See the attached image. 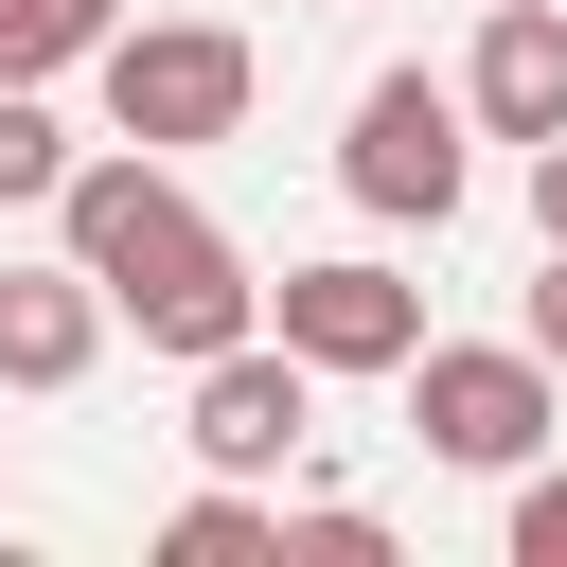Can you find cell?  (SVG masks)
<instances>
[{
	"instance_id": "obj_14",
	"label": "cell",
	"mask_w": 567,
	"mask_h": 567,
	"mask_svg": "<svg viewBox=\"0 0 567 567\" xmlns=\"http://www.w3.org/2000/svg\"><path fill=\"white\" fill-rule=\"evenodd\" d=\"M514 159H532V230L567 248V124H549V142H514Z\"/></svg>"
},
{
	"instance_id": "obj_9",
	"label": "cell",
	"mask_w": 567,
	"mask_h": 567,
	"mask_svg": "<svg viewBox=\"0 0 567 567\" xmlns=\"http://www.w3.org/2000/svg\"><path fill=\"white\" fill-rule=\"evenodd\" d=\"M159 567H284V514H266L248 478H195V496L159 514Z\"/></svg>"
},
{
	"instance_id": "obj_4",
	"label": "cell",
	"mask_w": 567,
	"mask_h": 567,
	"mask_svg": "<svg viewBox=\"0 0 567 567\" xmlns=\"http://www.w3.org/2000/svg\"><path fill=\"white\" fill-rule=\"evenodd\" d=\"M461 89H425V71H372L354 89V124H337V195L372 213V230H443L461 213Z\"/></svg>"
},
{
	"instance_id": "obj_17",
	"label": "cell",
	"mask_w": 567,
	"mask_h": 567,
	"mask_svg": "<svg viewBox=\"0 0 567 567\" xmlns=\"http://www.w3.org/2000/svg\"><path fill=\"white\" fill-rule=\"evenodd\" d=\"M337 18H372V0H337Z\"/></svg>"
},
{
	"instance_id": "obj_1",
	"label": "cell",
	"mask_w": 567,
	"mask_h": 567,
	"mask_svg": "<svg viewBox=\"0 0 567 567\" xmlns=\"http://www.w3.org/2000/svg\"><path fill=\"white\" fill-rule=\"evenodd\" d=\"M53 248H71V266L106 284V319H124L142 354H177V372H195V354H230V337L266 319L248 248H230V230L177 195V159H159V142L71 159V177H53Z\"/></svg>"
},
{
	"instance_id": "obj_7",
	"label": "cell",
	"mask_w": 567,
	"mask_h": 567,
	"mask_svg": "<svg viewBox=\"0 0 567 567\" xmlns=\"http://www.w3.org/2000/svg\"><path fill=\"white\" fill-rule=\"evenodd\" d=\"M461 124H478V142H549V124H567V0H496V18H478Z\"/></svg>"
},
{
	"instance_id": "obj_12",
	"label": "cell",
	"mask_w": 567,
	"mask_h": 567,
	"mask_svg": "<svg viewBox=\"0 0 567 567\" xmlns=\"http://www.w3.org/2000/svg\"><path fill=\"white\" fill-rule=\"evenodd\" d=\"M71 53H89V35H71V18H53V0H0V89H53V71H71Z\"/></svg>"
},
{
	"instance_id": "obj_6",
	"label": "cell",
	"mask_w": 567,
	"mask_h": 567,
	"mask_svg": "<svg viewBox=\"0 0 567 567\" xmlns=\"http://www.w3.org/2000/svg\"><path fill=\"white\" fill-rule=\"evenodd\" d=\"M301 425H319V372H301L266 319H248L230 354H195V408H177V443H195L213 478H284V461H301Z\"/></svg>"
},
{
	"instance_id": "obj_16",
	"label": "cell",
	"mask_w": 567,
	"mask_h": 567,
	"mask_svg": "<svg viewBox=\"0 0 567 567\" xmlns=\"http://www.w3.org/2000/svg\"><path fill=\"white\" fill-rule=\"evenodd\" d=\"M53 18H71V35H106V18H124V0H53Z\"/></svg>"
},
{
	"instance_id": "obj_11",
	"label": "cell",
	"mask_w": 567,
	"mask_h": 567,
	"mask_svg": "<svg viewBox=\"0 0 567 567\" xmlns=\"http://www.w3.org/2000/svg\"><path fill=\"white\" fill-rule=\"evenodd\" d=\"M284 567H390V532L354 496H319V514H284Z\"/></svg>"
},
{
	"instance_id": "obj_2",
	"label": "cell",
	"mask_w": 567,
	"mask_h": 567,
	"mask_svg": "<svg viewBox=\"0 0 567 567\" xmlns=\"http://www.w3.org/2000/svg\"><path fill=\"white\" fill-rule=\"evenodd\" d=\"M549 425H567V372H549L532 337H425V354H408V443H425V461L514 478V461H549Z\"/></svg>"
},
{
	"instance_id": "obj_15",
	"label": "cell",
	"mask_w": 567,
	"mask_h": 567,
	"mask_svg": "<svg viewBox=\"0 0 567 567\" xmlns=\"http://www.w3.org/2000/svg\"><path fill=\"white\" fill-rule=\"evenodd\" d=\"M532 354H549V372H567V248H549V266H532Z\"/></svg>"
},
{
	"instance_id": "obj_8",
	"label": "cell",
	"mask_w": 567,
	"mask_h": 567,
	"mask_svg": "<svg viewBox=\"0 0 567 567\" xmlns=\"http://www.w3.org/2000/svg\"><path fill=\"white\" fill-rule=\"evenodd\" d=\"M106 354V284L53 248V266H0V390H71Z\"/></svg>"
},
{
	"instance_id": "obj_10",
	"label": "cell",
	"mask_w": 567,
	"mask_h": 567,
	"mask_svg": "<svg viewBox=\"0 0 567 567\" xmlns=\"http://www.w3.org/2000/svg\"><path fill=\"white\" fill-rule=\"evenodd\" d=\"M71 159H89V142H71L35 89H0V213H53V177H71Z\"/></svg>"
},
{
	"instance_id": "obj_3",
	"label": "cell",
	"mask_w": 567,
	"mask_h": 567,
	"mask_svg": "<svg viewBox=\"0 0 567 567\" xmlns=\"http://www.w3.org/2000/svg\"><path fill=\"white\" fill-rule=\"evenodd\" d=\"M89 71H106V124H124V142H159V159H177V142H230V124H248V89H266V53H248L230 18H106V35H89Z\"/></svg>"
},
{
	"instance_id": "obj_13",
	"label": "cell",
	"mask_w": 567,
	"mask_h": 567,
	"mask_svg": "<svg viewBox=\"0 0 567 567\" xmlns=\"http://www.w3.org/2000/svg\"><path fill=\"white\" fill-rule=\"evenodd\" d=\"M514 567H567V461H514Z\"/></svg>"
},
{
	"instance_id": "obj_5",
	"label": "cell",
	"mask_w": 567,
	"mask_h": 567,
	"mask_svg": "<svg viewBox=\"0 0 567 567\" xmlns=\"http://www.w3.org/2000/svg\"><path fill=\"white\" fill-rule=\"evenodd\" d=\"M266 337H284L319 390H337V372H408V354H425V284L372 266V248H319V266L266 284Z\"/></svg>"
}]
</instances>
